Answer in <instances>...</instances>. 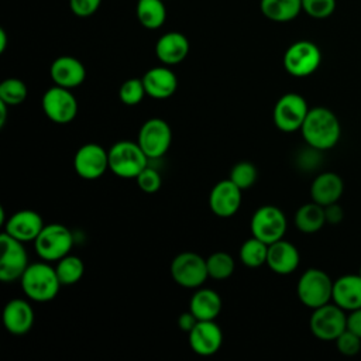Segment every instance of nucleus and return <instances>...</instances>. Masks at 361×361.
Listing matches in <instances>:
<instances>
[{
	"instance_id": "obj_13",
	"label": "nucleus",
	"mask_w": 361,
	"mask_h": 361,
	"mask_svg": "<svg viewBox=\"0 0 361 361\" xmlns=\"http://www.w3.org/2000/svg\"><path fill=\"white\" fill-rule=\"evenodd\" d=\"M137 142L149 159L164 157L172 144V130L169 123L159 117L148 118L140 127Z\"/></svg>"
},
{
	"instance_id": "obj_38",
	"label": "nucleus",
	"mask_w": 361,
	"mask_h": 361,
	"mask_svg": "<svg viewBox=\"0 0 361 361\" xmlns=\"http://www.w3.org/2000/svg\"><path fill=\"white\" fill-rule=\"evenodd\" d=\"M102 4V0H69V7L76 17H90Z\"/></svg>"
},
{
	"instance_id": "obj_36",
	"label": "nucleus",
	"mask_w": 361,
	"mask_h": 361,
	"mask_svg": "<svg viewBox=\"0 0 361 361\" xmlns=\"http://www.w3.org/2000/svg\"><path fill=\"white\" fill-rule=\"evenodd\" d=\"M135 180H137L138 188L144 193H148V195L157 193L161 189V185H162V178H161L159 172L155 171L154 168H149V166L142 169L140 172V175L135 178Z\"/></svg>"
},
{
	"instance_id": "obj_15",
	"label": "nucleus",
	"mask_w": 361,
	"mask_h": 361,
	"mask_svg": "<svg viewBox=\"0 0 361 361\" xmlns=\"http://www.w3.org/2000/svg\"><path fill=\"white\" fill-rule=\"evenodd\" d=\"M243 200V190L230 179L219 180L209 193V207L217 217L227 219L234 216Z\"/></svg>"
},
{
	"instance_id": "obj_31",
	"label": "nucleus",
	"mask_w": 361,
	"mask_h": 361,
	"mask_svg": "<svg viewBox=\"0 0 361 361\" xmlns=\"http://www.w3.org/2000/svg\"><path fill=\"white\" fill-rule=\"evenodd\" d=\"M209 278L223 281L230 278L235 269L234 258L226 251H216L206 258Z\"/></svg>"
},
{
	"instance_id": "obj_39",
	"label": "nucleus",
	"mask_w": 361,
	"mask_h": 361,
	"mask_svg": "<svg viewBox=\"0 0 361 361\" xmlns=\"http://www.w3.org/2000/svg\"><path fill=\"white\" fill-rule=\"evenodd\" d=\"M324 214H326V223L331 226L340 224L344 219V210L337 202L324 206Z\"/></svg>"
},
{
	"instance_id": "obj_17",
	"label": "nucleus",
	"mask_w": 361,
	"mask_h": 361,
	"mask_svg": "<svg viewBox=\"0 0 361 361\" xmlns=\"http://www.w3.org/2000/svg\"><path fill=\"white\" fill-rule=\"evenodd\" d=\"M44 226L45 224L39 213L31 209H23L14 212L4 221V233L23 243H30L35 241Z\"/></svg>"
},
{
	"instance_id": "obj_4",
	"label": "nucleus",
	"mask_w": 361,
	"mask_h": 361,
	"mask_svg": "<svg viewBox=\"0 0 361 361\" xmlns=\"http://www.w3.org/2000/svg\"><path fill=\"white\" fill-rule=\"evenodd\" d=\"M333 279L320 268H307L298 279L296 295L302 305L316 309L331 302Z\"/></svg>"
},
{
	"instance_id": "obj_6",
	"label": "nucleus",
	"mask_w": 361,
	"mask_h": 361,
	"mask_svg": "<svg viewBox=\"0 0 361 361\" xmlns=\"http://www.w3.org/2000/svg\"><path fill=\"white\" fill-rule=\"evenodd\" d=\"M282 63L290 76L306 78L319 69L322 63V51L312 41L299 39L286 48Z\"/></svg>"
},
{
	"instance_id": "obj_23",
	"label": "nucleus",
	"mask_w": 361,
	"mask_h": 361,
	"mask_svg": "<svg viewBox=\"0 0 361 361\" xmlns=\"http://www.w3.org/2000/svg\"><path fill=\"white\" fill-rule=\"evenodd\" d=\"M188 38L178 31H169L161 35L155 44L157 58L166 66L180 63L189 54Z\"/></svg>"
},
{
	"instance_id": "obj_14",
	"label": "nucleus",
	"mask_w": 361,
	"mask_h": 361,
	"mask_svg": "<svg viewBox=\"0 0 361 361\" xmlns=\"http://www.w3.org/2000/svg\"><path fill=\"white\" fill-rule=\"evenodd\" d=\"M73 169L82 179H99L109 169V149L96 142L83 144L75 152Z\"/></svg>"
},
{
	"instance_id": "obj_3",
	"label": "nucleus",
	"mask_w": 361,
	"mask_h": 361,
	"mask_svg": "<svg viewBox=\"0 0 361 361\" xmlns=\"http://www.w3.org/2000/svg\"><path fill=\"white\" fill-rule=\"evenodd\" d=\"M148 159L137 141L121 140L109 149V169L123 179H135L148 166Z\"/></svg>"
},
{
	"instance_id": "obj_26",
	"label": "nucleus",
	"mask_w": 361,
	"mask_h": 361,
	"mask_svg": "<svg viewBox=\"0 0 361 361\" xmlns=\"http://www.w3.org/2000/svg\"><path fill=\"white\" fill-rule=\"evenodd\" d=\"M295 226L299 231L305 234H313L323 228L326 224V214H324V206L309 202L302 204L296 213H295Z\"/></svg>"
},
{
	"instance_id": "obj_43",
	"label": "nucleus",
	"mask_w": 361,
	"mask_h": 361,
	"mask_svg": "<svg viewBox=\"0 0 361 361\" xmlns=\"http://www.w3.org/2000/svg\"><path fill=\"white\" fill-rule=\"evenodd\" d=\"M7 32L4 31V28H0V54H3L7 48Z\"/></svg>"
},
{
	"instance_id": "obj_33",
	"label": "nucleus",
	"mask_w": 361,
	"mask_h": 361,
	"mask_svg": "<svg viewBox=\"0 0 361 361\" xmlns=\"http://www.w3.org/2000/svg\"><path fill=\"white\" fill-rule=\"evenodd\" d=\"M147 92L141 78H130L124 80L118 89V99L126 106H137L142 102Z\"/></svg>"
},
{
	"instance_id": "obj_11",
	"label": "nucleus",
	"mask_w": 361,
	"mask_h": 361,
	"mask_svg": "<svg viewBox=\"0 0 361 361\" xmlns=\"http://www.w3.org/2000/svg\"><path fill=\"white\" fill-rule=\"evenodd\" d=\"M250 228L254 237L267 244H272L283 238L288 228V220L278 206L264 204L254 212Z\"/></svg>"
},
{
	"instance_id": "obj_5",
	"label": "nucleus",
	"mask_w": 361,
	"mask_h": 361,
	"mask_svg": "<svg viewBox=\"0 0 361 361\" xmlns=\"http://www.w3.org/2000/svg\"><path fill=\"white\" fill-rule=\"evenodd\" d=\"M35 252L42 261L56 262L71 254L73 247L72 231L61 223L45 224L34 241Z\"/></svg>"
},
{
	"instance_id": "obj_16",
	"label": "nucleus",
	"mask_w": 361,
	"mask_h": 361,
	"mask_svg": "<svg viewBox=\"0 0 361 361\" xmlns=\"http://www.w3.org/2000/svg\"><path fill=\"white\" fill-rule=\"evenodd\" d=\"M190 350L200 357L216 354L223 344V331L216 320H199L188 333Z\"/></svg>"
},
{
	"instance_id": "obj_22",
	"label": "nucleus",
	"mask_w": 361,
	"mask_h": 361,
	"mask_svg": "<svg viewBox=\"0 0 361 361\" xmlns=\"http://www.w3.org/2000/svg\"><path fill=\"white\" fill-rule=\"evenodd\" d=\"M331 302L345 312L361 307V275L345 274L333 282Z\"/></svg>"
},
{
	"instance_id": "obj_34",
	"label": "nucleus",
	"mask_w": 361,
	"mask_h": 361,
	"mask_svg": "<svg viewBox=\"0 0 361 361\" xmlns=\"http://www.w3.org/2000/svg\"><path fill=\"white\" fill-rule=\"evenodd\" d=\"M258 178V171L257 166L252 162L248 161H240L237 162L231 171H230V176L228 179L231 182H234L241 190L250 189Z\"/></svg>"
},
{
	"instance_id": "obj_20",
	"label": "nucleus",
	"mask_w": 361,
	"mask_h": 361,
	"mask_svg": "<svg viewBox=\"0 0 361 361\" xmlns=\"http://www.w3.org/2000/svg\"><path fill=\"white\" fill-rule=\"evenodd\" d=\"M300 264V254L295 244L283 238L268 245L267 265L278 275H289L298 269Z\"/></svg>"
},
{
	"instance_id": "obj_30",
	"label": "nucleus",
	"mask_w": 361,
	"mask_h": 361,
	"mask_svg": "<svg viewBox=\"0 0 361 361\" xmlns=\"http://www.w3.org/2000/svg\"><path fill=\"white\" fill-rule=\"evenodd\" d=\"M55 269L62 286H71L82 279L85 274V264L79 257L68 254L56 261Z\"/></svg>"
},
{
	"instance_id": "obj_45",
	"label": "nucleus",
	"mask_w": 361,
	"mask_h": 361,
	"mask_svg": "<svg viewBox=\"0 0 361 361\" xmlns=\"http://www.w3.org/2000/svg\"><path fill=\"white\" fill-rule=\"evenodd\" d=\"M164 1H165V0H164Z\"/></svg>"
},
{
	"instance_id": "obj_21",
	"label": "nucleus",
	"mask_w": 361,
	"mask_h": 361,
	"mask_svg": "<svg viewBox=\"0 0 361 361\" xmlns=\"http://www.w3.org/2000/svg\"><path fill=\"white\" fill-rule=\"evenodd\" d=\"M141 79L144 82L147 96L157 100L171 97L178 89V78L166 65L148 69Z\"/></svg>"
},
{
	"instance_id": "obj_10",
	"label": "nucleus",
	"mask_w": 361,
	"mask_h": 361,
	"mask_svg": "<svg viewBox=\"0 0 361 361\" xmlns=\"http://www.w3.org/2000/svg\"><path fill=\"white\" fill-rule=\"evenodd\" d=\"M309 113V106L306 99L299 93H285L282 94L272 111V120L278 130L283 133L300 131L302 124Z\"/></svg>"
},
{
	"instance_id": "obj_19",
	"label": "nucleus",
	"mask_w": 361,
	"mask_h": 361,
	"mask_svg": "<svg viewBox=\"0 0 361 361\" xmlns=\"http://www.w3.org/2000/svg\"><path fill=\"white\" fill-rule=\"evenodd\" d=\"M49 76L56 86L75 89L86 79L85 65L75 56L62 55L54 59L49 66Z\"/></svg>"
},
{
	"instance_id": "obj_42",
	"label": "nucleus",
	"mask_w": 361,
	"mask_h": 361,
	"mask_svg": "<svg viewBox=\"0 0 361 361\" xmlns=\"http://www.w3.org/2000/svg\"><path fill=\"white\" fill-rule=\"evenodd\" d=\"M8 104H6L4 102L0 100V127H3L6 124L7 120V111H8Z\"/></svg>"
},
{
	"instance_id": "obj_29",
	"label": "nucleus",
	"mask_w": 361,
	"mask_h": 361,
	"mask_svg": "<svg viewBox=\"0 0 361 361\" xmlns=\"http://www.w3.org/2000/svg\"><path fill=\"white\" fill-rule=\"evenodd\" d=\"M268 245L269 244L251 235L240 247V252H238L240 261L248 268H258L267 264Z\"/></svg>"
},
{
	"instance_id": "obj_32",
	"label": "nucleus",
	"mask_w": 361,
	"mask_h": 361,
	"mask_svg": "<svg viewBox=\"0 0 361 361\" xmlns=\"http://www.w3.org/2000/svg\"><path fill=\"white\" fill-rule=\"evenodd\" d=\"M28 94L27 85L17 78H7L0 83V100L10 107L20 106Z\"/></svg>"
},
{
	"instance_id": "obj_35",
	"label": "nucleus",
	"mask_w": 361,
	"mask_h": 361,
	"mask_svg": "<svg viewBox=\"0 0 361 361\" xmlns=\"http://www.w3.org/2000/svg\"><path fill=\"white\" fill-rule=\"evenodd\" d=\"M336 10V0H302V11L316 20L330 17Z\"/></svg>"
},
{
	"instance_id": "obj_12",
	"label": "nucleus",
	"mask_w": 361,
	"mask_h": 361,
	"mask_svg": "<svg viewBox=\"0 0 361 361\" xmlns=\"http://www.w3.org/2000/svg\"><path fill=\"white\" fill-rule=\"evenodd\" d=\"M44 114L55 124H69L75 120L79 104L71 89L54 85L41 99Z\"/></svg>"
},
{
	"instance_id": "obj_24",
	"label": "nucleus",
	"mask_w": 361,
	"mask_h": 361,
	"mask_svg": "<svg viewBox=\"0 0 361 361\" xmlns=\"http://www.w3.org/2000/svg\"><path fill=\"white\" fill-rule=\"evenodd\" d=\"M344 192V182L336 172L326 171L319 173L310 185V197L313 202L327 206L340 200Z\"/></svg>"
},
{
	"instance_id": "obj_41",
	"label": "nucleus",
	"mask_w": 361,
	"mask_h": 361,
	"mask_svg": "<svg viewBox=\"0 0 361 361\" xmlns=\"http://www.w3.org/2000/svg\"><path fill=\"white\" fill-rule=\"evenodd\" d=\"M197 322H199V320L196 319V316L188 309L186 312H183V313L179 314V317H178V327H179L182 331L189 333V331L195 327V324H196Z\"/></svg>"
},
{
	"instance_id": "obj_2",
	"label": "nucleus",
	"mask_w": 361,
	"mask_h": 361,
	"mask_svg": "<svg viewBox=\"0 0 361 361\" xmlns=\"http://www.w3.org/2000/svg\"><path fill=\"white\" fill-rule=\"evenodd\" d=\"M20 283L25 296L39 303L55 299L62 286L55 267L42 259L27 267Z\"/></svg>"
},
{
	"instance_id": "obj_8",
	"label": "nucleus",
	"mask_w": 361,
	"mask_h": 361,
	"mask_svg": "<svg viewBox=\"0 0 361 361\" xmlns=\"http://www.w3.org/2000/svg\"><path fill=\"white\" fill-rule=\"evenodd\" d=\"M169 272L172 279L186 289H197L209 278L206 258L192 251L178 254L171 262Z\"/></svg>"
},
{
	"instance_id": "obj_40",
	"label": "nucleus",
	"mask_w": 361,
	"mask_h": 361,
	"mask_svg": "<svg viewBox=\"0 0 361 361\" xmlns=\"http://www.w3.org/2000/svg\"><path fill=\"white\" fill-rule=\"evenodd\" d=\"M347 329L361 337V307L347 313Z\"/></svg>"
},
{
	"instance_id": "obj_1",
	"label": "nucleus",
	"mask_w": 361,
	"mask_h": 361,
	"mask_svg": "<svg viewBox=\"0 0 361 361\" xmlns=\"http://www.w3.org/2000/svg\"><path fill=\"white\" fill-rule=\"evenodd\" d=\"M300 133L307 147L317 151H327L337 145L341 135V126L330 109L317 106L309 109Z\"/></svg>"
},
{
	"instance_id": "obj_7",
	"label": "nucleus",
	"mask_w": 361,
	"mask_h": 361,
	"mask_svg": "<svg viewBox=\"0 0 361 361\" xmlns=\"http://www.w3.org/2000/svg\"><path fill=\"white\" fill-rule=\"evenodd\" d=\"M309 329L317 340L336 341V338L347 329V312L334 302L312 309Z\"/></svg>"
},
{
	"instance_id": "obj_37",
	"label": "nucleus",
	"mask_w": 361,
	"mask_h": 361,
	"mask_svg": "<svg viewBox=\"0 0 361 361\" xmlns=\"http://www.w3.org/2000/svg\"><path fill=\"white\" fill-rule=\"evenodd\" d=\"M336 347L340 354L353 357L360 353L361 350V337H358L355 333L345 329L337 338H336Z\"/></svg>"
},
{
	"instance_id": "obj_18",
	"label": "nucleus",
	"mask_w": 361,
	"mask_h": 361,
	"mask_svg": "<svg viewBox=\"0 0 361 361\" xmlns=\"http://www.w3.org/2000/svg\"><path fill=\"white\" fill-rule=\"evenodd\" d=\"M35 320V313L30 302L21 298L8 300L3 309V324L4 329L13 336L27 334Z\"/></svg>"
},
{
	"instance_id": "obj_9",
	"label": "nucleus",
	"mask_w": 361,
	"mask_h": 361,
	"mask_svg": "<svg viewBox=\"0 0 361 361\" xmlns=\"http://www.w3.org/2000/svg\"><path fill=\"white\" fill-rule=\"evenodd\" d=\"M23 241L7 233L0 234V281L10 283L20 281L28 264V254Z\"/></svg>"
},
{
	"instance_id": "obj_44",
	"label": "nucleus",
	"mask_w": 361,
	"mask_h": 361,
	"mask_svg": "<svg viewBox=\"0 0 361 361\" xmlns=\"http://www.w3.org/2000/svg\"><path fill=\"white\" fill-rule=\"evenodd\" d=\"M358 274L361 275V265H360V269H358Z\"/></svg>"
},
{
	"instance_id": "obj_28",
	"label": "nucleus",
	"mask_w": 361,
	"mask_h": 361,
	"mask_svg": "<svg viewBox=\"0 0 361 361\" xmlns=\"http://www.w3.org/2000/svg\"><path fill=\"white\" fill-rule=\"evenodd\" d=\"M135 14L140 24L147 30H157L166 20V8L164 0H138Z\"/></svg>"
},
{
	"instance_id": "obj_25",
	"label": "nucleus",
	"mask_w": 361,
	"mask_h": 361,
	"mask_svg": "<svg viewBox=\"0 0 361 361\" xmlns=\"http://www.w3.org/2000/svg\"><path fill=\"white\" fill-rule=\"evenodd\" d=\"M223 307L220 295L210 288H197L189 300V310L197 320H216Z\"/></svg>"
},
{
	"instance_id": "obj_27",
	"label": "nucleus",
	"mask_w": 361,
	"mask_h": 361,
	"mask_svg": "<svg viewBox=\"0 0 361 361\" xmlns=\"http://www.w3.org/2000/svg\"><path fill=\"white\" fill-rule=\"evenodd\" d=\"M259 8L268 20L288 23L295 20L302 11V0H261Z\"/></svg>"
}]
</instances>
